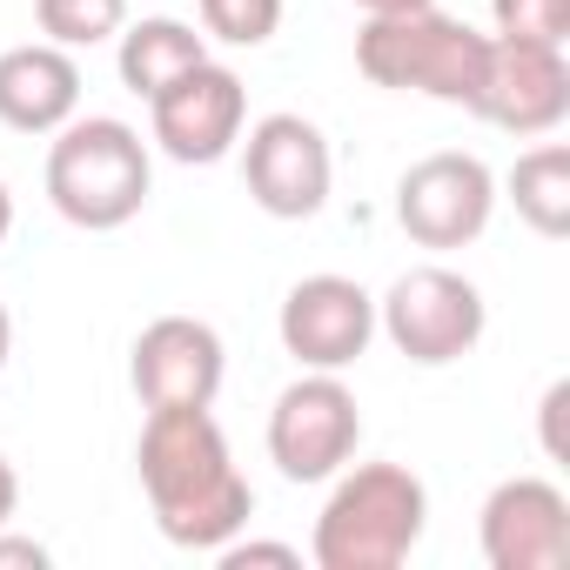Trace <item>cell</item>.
Here are the masks:
<instances>
[{"label": "cell", "instance_id": "obj_1", "mask_svg": "<svg viewBox=\"0 0 570 570\" xmlns=\"http://www.w3.org/2000/svg\"><path fill=\"white\" fill-rule=\"evenodd\" d=\"M135 470H141L155 530L175 550L215 557L255 517V490L235 470V450H228L215 410H148L141 443H135Z\"/></svg>", "mask_w": 570, "mask_h": 570}, {"label": "cell", "instance_id": "obj_2", "mask_svg": "<svg viewBox=\"0 0 570 570\" xmlns=\"http://www.w3.org/2000/svg\"><path fill=\"white\" fill-rule=\"evenodd\" d=\"M430 530V490L403 463H343L330 476L309 557L316 570H396Z\"/></svg>", "mask_w": 570, "mask_h": 570}, {"label": "cell", "instance_id": "obj_3", "mask_svg": "<svg viewBox=\"0 0 570 570\" xmlns=\"http://www.w3.org/2000/svg\"><path fill=\"white\" fill-rule=\"evenodd\" d=\"M155 195V155L121 115H75L48 141V202L61 222L108 235L128 228Z\"/></svg>", "mask_w": 570, "mask_h": 570}, {"label": "cell", "instance_id": "obj_4", "mask_svg": "<svg viewBox=\"0 0 570 570\" xmlns=\"http://www.w3.org/2000/svg\"><path fill=\"white\" fill-rule=\"evenodd\" d=\"M483 61H490V35H476L470 21L430 8H403V14H370L356 35V68L363 81L390 88V95H430L443 108H470L483 95Z\"/></svg>", "mask_w": 570, "mask_h": 570}, {"label": "cell", "instance_id": "obj_5", "mask_svg": "<svg viewBox=\"0 0 570 570\" xmlns=\"http://www.w3.org/2000/svg\"><path fill=\"white\" fill-rule=\"evenodd\" d=\"M376 330L416 370H443V363H463L483 343L490 303H483V289L470 275H456L443 262H423V268H403L376 296Z\"/></svg>", "mask_w": 570, "mask_h": 570}, {"label": "cell", "instance_id": "obj_6", "mask_svg": "<svg viewBox=\"0 0 570 570\" xmlns=\"http://www.w3.org/2000/svg\"><path fill=\"white\" fill-rule=\"evenodd\" d=\"M356 443L363 403L343 370H303L268 410V463L289 483H330L343 463H356Z\"/></svg>", "mask_w": 570, "mask_h": 570}, {"label": "cell", "instance_id": "obj_7", "mask_svg": "<svg viewBox=\"0 0 570 570\" xmlns=\"http://www.w3.org/2000/svg\"><path fill=\"white\" fill-rule=\"evenodd\" d=\"M242 181H248V202L275 222H309L323 215L330 188H336V155H330V135L296 115V108H275L248 128L242 141Z\"/></svg>", "mask_w": 570, "mask_h": 570}, {"label": "cell", "instance_id": "obj_8", "mask_svg": "<svg viewBox=\"0 0 570 570\" xmlns=\"http://www.w3.org/2000/svg\"><path fill=\"white\" fill-rule=\"evenodd\" d=\"M248 128V88L222 61H195L148 101V141L181 168H215Z\"/></svg>", "mask_w": 570, "mask_h": 570}, {"label": "cell", "instance_id": "obj_9", "mask_svg": "<svg viewBox=\"0 0 570 570\" xmlns=\"http://www.w3.org/2000/svg\"><path fill=\"white\" fill-rule=\"evenodd\" d=\"M497 215V175L483 155L436 148L396 181V222L416 248H470Z\"/></svg>", "mask_w": 570, "mask_h": 570}, {"label": "cell", "instance_id": "obj_10", "mask_svg": "<svg viewBox=\"0 0 570 570\" xmlns=\"http://www.w3.org/2000/svg\"><path fill=\"white\" fill-rule=\"evenodd\" d=\"M275 336L303 370H350L376 343V296L356 275H303L282 296Z\"/></svg>", "mask_w": 570, "mask_h": 570}, {"label": "cell", "instance_id": "obj_11", "mask_svg": "<svg viewBox=\"0 0 570 570\" xmlns=\"http://www.w3.org/2000/svg\"><path fill=\"white\" fill-rule=\"evenodd\" d=\"M228 350L202 316H155L128 350V383L141 410H215Z\"/></svg>", "mask_w": 570, "mask_h": 570}, {"label": "cell", "instance_id": "obj_12", "mask_svg": "<svg viewBox=\"0 0 570 570\" xmlns=\"http://www.w3.org/2000/svg\"><path fill=\"white\" fill-rule=\"evenodd\" d=\"M476 543L490 570H563L570 563V497L550 476H503L476 510Z\"/></svg>", "mask_w": 570, "mask_h": 570}, {"label": "cell", "instance_id": "obj_13", "mask_svg": "<svg viewBox=\"0 0 570 570\" xmlns=\"http://www.w3.org/2000/svg\"><path fill=\"white\" fill-rule=\"evenodd\" d=\"M476 115L490 128H503V135H550V128H563V115H570V61H563V48L497 41L490 35Z\"/></svg>", "mask_w": 570, "mask_h": 570}, {"label": "cell", "instance_id": "obj_14", "mask_svg": "<svg viewBox=\"0 0 570 570\" xmlns=\"http://www.w3.org/2000/svg\"><path fill=\"white\" fill-rule=\"evenodd\" d=\"M81 115V61L55 41H28L0 55V128L55 135Z\"/></svg>", "mask_w": 570, "mask_h": 570}, {"label": "cell", "instance_id": "obj_15", "mask_svg": "<svg viewBox=\"0 0 570 570\" xmlns=\"http://www.w3.org/2000/svg\"><path fill=\"white\" fill-rule=\"evenodd\" d=\"M115 41H121V48H115L121 88H128V95H141V101H155L175 75H188L195 61H208V35H195V28H188V21H175V14H148V21L121 28Z\"/></svg>", "mask_w": 570, "mask_h": 570}, {"label": "cell", "instance_id": "obj_16", "mask_svg": "<svg viewBox=\"0 0 570 570\" xmlns=\"http://www.w3.org/2000/svg\"><path fill=\"white\" fill-rule=\"evenodd\" d=\"M503 195L517 202V215H523L543 242L570 235V148H563V141L523 148L517 168L503 175Z\"/></svg>", "mask_w": 570, "mask_h": 570}, {"label": "cell", "instance_id": "obj_17", "mask_svg": "<svg viewBox=\"0 0 570 570\" xmlns=\"http://www.w3.org/2000/svg\"><path fill=\"white\" fill-rule=\"evenodd\" d=\"M35 21L55 48H101L128 28V0H35Z\"/></svg>", "mask_w": 570, "mask_h": 570}, {"label": "cell", "instance_id": "obj_18", "mask_svg": "<svg viewBox=\"0 0 570 570\" xmlns=\"http://www.w3.org/2000/svg\"><path fill=\"white\" fill-rule=\"evenodd\" d=\"M282 28V0H202V35L222 48H268Z\"/></svg>", "mask_w": 570, "mask_h": 570}, {"label": "cell", "instance_id": "obj_19", "mask_svg": "<svg viewBox=\"0 0 570 570\" xmlns=\"http://www.w3.org/2000/svg\"><path fill=\"white\" fill-rule=\"evenodd\" d=\"M497 41H537V48H563L570 41V0H490Z\"/></svg>", "mask_w": 570, "mask_h": 570}, {"label": "cell", "instance_id": "obj_20", "mask_svg": "<svg viewBox=\"0 0 570 570\" xmlns=\"http://www.w3.org/2000/svg\"><path fill=\"white\" fill-rule=\"evenodd\" d=\"M222 570H248V563H275V570H303V550L296 543H255V537H228L215 550Z\"/></svg>", "mask_w": 570, "mask_h": 570}, {"label": "cell", "instance_id": "obj_21", "mask_svg": "<svg viewBox=\"0 0 570 570\" xmlns=\"http://www.w3.org/2000/svg\"><path fill=\"white\" fill-rule=\"evenodd\" d=\"M55 557H48V543H35V537H14L8 523H0V570H48Z\"/></svg>", "mask_w": 570, "mask_h": 570}, {"label": "cell", "instance_id": "obj_22", "mask_svg": "<svg viewBox=\"0 0 570 570\" xmlns=\"http://www.w3.org/2000/svg\"><path fill=\"white\" fill-rule=\"evenodd\" d=\"M563 403H570V383H550V390H543V456H563V436H557Z\"/></svg>", "mask_w": 570, "mask_h": 570}, {"label": "cell", "instance_id": "obj_23", "mask_svg": "<svg viewBox=\"0 0 570 570\" xmlns=\"http://www.w3.org/2000/svg\"><path fill=\"white\" fill-rule=\"evenodd\" d=\"M14 510H21V476H14L8 456H0V523H14Z\"/></svg>", "mask_w": 570, "mask_h": 570}, {"label": "cell", "instance_id": "obj_24", "mask_svg": "<svg viewBox=\"0 0 570 570\" xmlns=\"http://www.w3.org/2000/svg\"><path fill=\"white\" fill-rule=\"evenodd\" d=\"M363 14H403V8H430V0H356Z\"/></svg>", "mask_w": 570, "mask_h": 570}, {"label": "cell", "instance_id": "obj_25", "mask_svg": "<svg viewBox=\"0 0 570 570\" xmlns=\"http://www.w3.org/2000/svg\"><path fill=\"white\" fill-rule=\"evenodd\" d=\"M8 356H14V316H8V303H0V370H8Z\"/></svg>", "mask_w": 570, "mask_h": 570}, {"label": "cell", "instance_id": "obj_26", "mask_svg": "<svg viewBox=\"0 0 570 570\" xmlns=\"http://www.w3.org/2000/svg\"><path fill=\"white\" fill-rule=\"evenodd\" d=\"M8 235H14V188L0 181V242H8Z\"/></svg>", "mask_w": 570, "mask_h": 570}]
</instances>
